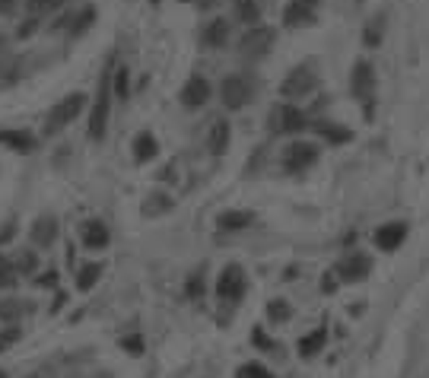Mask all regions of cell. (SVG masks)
Returning <instances> with one entry per match:
<instances>
[{
  "label": "cell",
  "instance_id": "ab89813d",
  "mask_svg": "<svg viewBox=\"0 0 429 378\" xmlns=\"http://www.w3.org/2000/svg\"><path fill=\"white\" fill-rule=\"evenodd\" d=\"M38 283H45V286H54V283H58V273H45V280H38Z\"/></svg>",
  "mask_w": 429,
  "mask_h": 378
},
{
  "label": "cell",
  "instance_id": "d6a6232c",
  "mask_svg": "<svg viewBox=\"0 0 429 378\" xmlns=\"http://www.w3.org/2000/svg\"><path fill=\"white\" fill-rule=\"evenodd\" d=\"M16 277H19V273H16L13 261H10V257H0V286H10Z\"/></svg>",
  "mask_w": 429,
  "mask_h": 378
},
{
  "label": "cell",
  "instance_id": "5bb4252c",
  "mask_svg": "<svg viewBox=\"0 0 429 378\" xmlns=\"http://www.w3.org/2000/svg\"><path fill=\"white\" fill-rule=\"evenodd\" d=\"M410 235V223L404 220H392V223H382V226L376 229V235H372V242H376L378 251H385V255H394V251L404 245V239Z\"/></svg>",
  "mask_w": 429,
  "mask_h": 378
},
{
  "label": "cell",
  "instance_id": "8d00e7d4",
  "mask_svg": "<svg viewBox=\"0 0 429 378\" xmlns=\"http://www.w3.org/2000/svg\"><path fill=\"white\" fill-rule=\"evenodd\" d=\"M0 315L7 318V321H13V318L19 315V305H13V302H3V305H0Z\"/></svg>",
  "mask_w": 429,
  "mask_h": 378
},
{
  "label": "cell",
  "instance_id": "b9f144b4",
  "mask_svg": "<svg viewBox=\"0 0 429 378\" xmlns=\"http://www.w3.org/2000/svg\"><path fill=\"white\" fill-rule=\"evenodd\" d=\"M150 3H162V0H150Z\"/></svg>",
  "mask_w": 429,
  "mask_h": 378
},
{
  "label": "cell",
  "instance_id": "74e56055",
  "mask_svg": "<svg viewBox=\"0 0 429 378\" xmlns=\"http://www.w3.org/2000/svg\"><path fill=\"white\" fill-rule=\"evenodd\" d=\"M321 289H324V293H334V289H337V280H334V270H328V273H324Z\"/></svg>",
  "mask_w": 429,
  "mask_h": 378
},
{
  "label": "cell",
  "instance_id": "7c38bea8",
  "mask_svg": "<svg viewBox=\"0 0 429 378\" xmlns=\"http://www.w3.org/2000/svg\"><path fill=\"white\" fill-rule=\"evenodd\" d=\"M318 7H321V0H286L280 23H283V29H305V26H315L318 23Z\"/></svg>",
  "mask_w": 429,
  "mask_h": 378
},
{
  "label": "cell",
  "instance_id": "7bdbcfd3",
  "mask_svg": "<svg viewBox=\"0 0 429 378\" xmlns=\"http://www.w3.org/2000/svg\"><path fill=\"white\" fill-rule=\"evenodd\" d=\"M29 378H42V375H29Z\"/></svg>",
  "mask_w": 429,
  "mask_h": 378
},
{
  "label": "cell",
  "instance_id": "7a4b0ae2",
  "mask_svg": "<svg viewBox=\"0 0 429 378\" xmlns=\"http://www.w3.org/2000/svg\"><path fill=\"white\" fill-rule=\"evenodd\" d=\"M309 124H312V112L296 105V102H283L280 98L267 112V130L274 137H299L309 130Z\"/></svg>",
  "mask_w": 429,
  "mask_h": 378
},
{
  "label": "cell",
  "instance_id": "83f0119b",
  "mask_svg": "<svg viewBox=\"0 0 429 378\" xmlns=\"http://www.w3.org/2000/svg\"><path fill=\"white\" fill-rule=\"evenodd\" d=\"M102 277V264H83L80 270H76V289H92L96 286V280Z\"/></svg>",
  "mask_w": 429,
  "mask_h": 378
},
{
  "label": "cell",
  "instance_id": "cb8c5ba5",
  "mask_svg": "<svg viewBox=\"0 0 429 378\" xmlns=\"http://www.w3.org/2000/svg\"><path fill=\"white\" fill-rule=\"evenodd\" d=\"M54 239H58V220H54V216H38L35 226H32V242L48 248Z\"/></svg>",
  "mask_w": 429,
  "mask_h": 378
},
{
  "label": "cell",
  "instance_id": "4316f807",
  "mask_svg": "<svg viewBox=\"0 0 429 378\" xmlns=\"http://www.w3.org/2000/svg\"><path fill=\"white\" fill-rule=\"evenodd\" d=\"M185 295H188L191 302H201L203 295H207V277H203V267H197L188 280H185Z\"/></svg>",
  "mask_w": 429,
  "mask_h": 378
},
{
  "label": "cell",
  "instance_id": "d4e9b609",
  "mask_svg": "<svg viewBox=\"0 0 429 378\" xmlns=\"http://www.w3.org/2000/svg\"><path fill=\"white\" fill-rule=\"evenodd\" d=\"M172 207H175V200L166 194V191H153V194H146L143 213H146V216H162V213H169Z\"/></svg>",
  "mask_w": 429,
  "mask_h": 378
},
{
  "label": "cell",
  "instance_id": "30bf717a",
  "mask_svg": "<svg viewBox=\"0 0 429 378\" xmlns=\"http://www.w3.org/2000/svg\"><path fill=\"white\" fill-rule=\"evenodd\" d=\"M83 105H86V92H70V96H64L58 105L48 112L45 134H58V130H64L70 121H76L80 112H83Z\"/></svg>",
  "mask_w": 429,
  "mask_h": 378
},
{
  "label": "cell",
  "instance_id": "8fae6325",
  "mask_svg": "<svg viewBox=\"0 0 429 378\" xmlns=\"http://www.w3.org/2000/svg\"><path fill=\"white\" fill-rule=\"evenodd\" d=\"M210 98H213V83L203 74H197V70L181 83V89H178V102H181V108H188V112L207 108Z\"/></svg>",
  "mask_w": 429,
  "mask_h": 378
},
{
  "label": "cell",
  "instance_id": "9a60e30c",
  "mask_svg": "<svg viewBox=\"0 0 429 378\" xmlns=\"http://www.w3.org/2000/svg\"><path fill=\"white\" fill-rule=\"evenodd\" d=\"M229 38H233V23H229L226 16H213L210 23H203L201 29V48H207V51H223V48L229 45Z\"/></svg>",
  "mask_w": 429,
  "mask_h": 378
},
{
  "label": "cell",
  "instance_id": "484cf974",
  "mask_svg": "<svg viewBox=\"0 0 429 378\" xmlns=\"http://www.w3.org/2000/svg\"><path fill=\"white\" fill-rule=\"evenodd\" d=\"M289 318H293V305H289V299H271V302H267V321H271V325H286V321H289Z\"/></svg>",
  "mask_w": 429,
  "mask_h": 378
},
{
  "label": "cell",
  "instance_id": "2e32d148",
  "mask_svg": "<svg viewBox=\"0 0 429 378\" xmlns=\"http://www.w3.org/2000/svg\"><path fill=\"white\" fill-rule=\"evenodd\" d=\"M203 144H207L210 156H223V153L229 150V144H233V128H229L226 118H213L207 134H203Z\"/></svg>",
  "mask_w": 429,
  "mask_h": 378
},
{
  "label": "cell",
  "instance_id": "7402d4cb",
  "mask_svg": "<svg viewBox=\"0 0 429 378\" xmlns=\"http://www.w3.org/2000/svg\"><path fill=\"white\" fill-rule=\"evenodd\" d=\"M0 144L13 153H32L38 140H35V134H29V130H0Z\"/></svg>",
  "mask_w": 429,
  "mask_h": 378
},
{
  "label": "cell",
  "instance_id": "4fadbf2b",
  "mask_svg": "<svg viewBox=\"0 0 429 378\" xmlns=\"http://www.w3.org/2000/svg\"><path fill=\"white\" fill-rule=\"evenodd\" d=\"M309 130L312 134L321 140V144H328V146H346V144H353V128H346V124H340V121H328V118H312V124H309Z\"/></svg>",
  "mask_w": 429,
  "mask_h": 378
},
{
  "label": "cell",
  "instance_id": "ffe728a7",
  "mask_svg": "<svg viewBox=\"0 0 429 378\" xmlns=\"http://www.w3.org/2000/svg\"><path fill=\"white\" fill-rule=\"evenodd\" d=\"M233 19L245 29H251V26L264 23V10L258 0H233Z\"/></svg>",
  "mask_w": 429,
  "mask_h": 378
},
{
  "label": "cell",
  "instance_id": "603a6c76",
  "mask_svg": "<svg viewBox=\"0 0 429 378\" xmlns=\"http://www.w3.org/2000/svg\"><path fill=\"white\" fill-rule=\"evenodd\" d=\"M324 343H328V327H315V331H309L305 337H299V356L302 359H312V356H318L324 350Z\"/></svg>",
  "mask_w": 429,
  "mask_h": 378
},
{
  "label": "cell",
  "instance_id": "9c48e42d",
  "mask_svg": "<svg viewBox=\"0 0 429 378\" xmlns=\"http://www.w3.org/2000/svg\"><path fill=\"white\" fill-rule=\"evenodd\" d=\"M372 267H376V261H372L369 251L353 248V251H346V255L337 261L334 277H340V283H362V280H369Z\"/></svg>",
  "mask_w": 429,
  "mask_h": 378
},
{
  "label": "cell",
  "instance_id": "ee69618b",
  "mask_svg": "<svg viewBox=\"0 0 429 378\" xmlns=\"http://www.w3.org/2000/svg\"><path fill=\"white\" fill-rule=\"evenodd\" d=\"M0 378H3V372H0Z\"/></svg>",
  "mask_w": 429,
  "mask_h": 378
},
{
  "label": "cell",
  "instance_id": "8992f818",
  "mask_svg": "<svg viewBox=\"0 0 429 378\" xmlns=\"http://www.w3.org/2000/svg\"><path fill=\"white\" fill-rule=\"evenodd\" d=\"M318 159H321V144L305 140V137H293L283 146V153H280V169L286 175H302V172H309V169H315Z\"/></svg>",
  "mask_w": 429,
  "mask_h": 378
},
{
  "label": "cell",
  "instance_id": "4dcf8cb0",
  "mask_svg": "<svg viewBox=\"0 0 429 378\" xmlns=\"http://www.w3.org/2000/svg\"><path fill=\"white\" fill-rule=\"evenodd\" d=\"M92 19H96V10L86 7L83 13H80V16L74 19V26H70V35H80V32H86V29L92 26Z\"/></svg>",
  "mask_w": 429,
  "mask_h": 378
},
{
  "label": "cell",
  "instance_id": "ba28073f",
  "mask_svg": "<svg viewBox=\"0 0 429 378\" xmlns=\"http://www.w3.org/2000/svg\"><path fill=\"white\" fill-rule=\"evenodd\" d=\"M108 114H112V70L102 74L99 80V92L92 98V114H90V140H102L108 130Z\"/></svg>",
  "mask_w": 429,
  "mask_h": 378
},
{
  "label": "cell",
  "instance_id": "f546056e",
  "mask_svg": "<svg viewBox=\"0 0 429 378\" xmlns=\"http://www.w3.org/2000/svg\"><path fill=\"white\" fill-rule=\"evenodd\" d=\"M239 378H274V372L261 363H245L239 369Z\"/></svg>",
  "mask_w": 429,
  "mask_h": 378
},
{
  "label": "cell",
  "instance_id": "6da1fadb",
  "mask_svg": "<svg viewBox=\"0 0 429 378\" xmlns=\"http://www.w3.org/2000/svg\"><path fill=\"white\" fill-rule=\"evenodd\" d=\"M318 86H321V64H318V58H302V61H296L283 74L277 92L283 102H296L299 105L302 98L315 96Z\"/></svg>",
  "mask_w": 429,
  "mask_h": 378
},
{
  "label": "cell",
  "instance_id": "e575fe53",
  "mask_svg": "<svg viewBox=\"0 0 429 378\" xmlns=\"http://www.w3.org/2000/svg\"><path fill=\"white\" fill-rule=\"evenodd\" d=\"M29 3L32 13H51V10H58L64 0H26Z\"/></svg>",
  "mask_w": 429,
  "mask_h": 378
},
{
  "label": "cell",
  "instance_id": "f35d334b",
  "mask_svg": "<svg viewBox=\"0 0 429 378\" xmlns=\"http://www.w3.org/2000/svg\"><path fill=\"white\" fill-rule=\"evenodd\" d=\"M16 337H19V331H16V327H13V331H7V334H0V350L10 347V343H13Z\"/></svg>",
  "mask_w": 429,
  "mask_h": 378
},
{
  "label": "cell",
  "instance_id": "1f68e13d",
  "mask_svg": "<svg viewBox=\"0 0 429 378\" xmlns=\"http://www.w3.org/2000/svg\"><path fill=\"white\" fill-rule=\"evenodd\" d=\"M128 67H118V74H115V96L118 98H128L131 96V86H128Z\"/></svg>",
  "mask_w": 429,
  "mask_h": 378
},
{
  "label": "cell",
  "instance_id": "44dd1931",
  "mask_svg": "<svg viewBox=\"0 0 429 378\" xmlns=\"http://www.w3.org/2000/svg\"><path fill=\"white\" fill-rule=\"evenodd\" d=\"M134 162L137 166H146V162H153V159L159 156V140L153 130H140V134L134 137Z\"/></svg>",
  "mask_w": 429,
  "mask_h": 378
},
{
  "label": "cell",
  "instance_id": "e0dca14e",
  "mask_svg": "<svg viewBox=\"0 0 429 378\" xmlns=\"http://www.w3.org/2000/svg\"><path fill=\"white\" fill-rule=\"evenodd\" d=\"M385 23H388L385 10H376V13H372L369 19H366V26H362V32H360L362 48H369V51L382 48V42H385Z\"/></svg>",
  "mask_w": 429,
  "mask_h": 378
},
{
  "label": "cell",
  "instance_id": "3957f363",
  "mask_svg": "<svg viewBox=\"0 0 429 378\" xmlns=\"http://www.w3.org/2000/svg\"><path fill=\"white\" fill-rule=\"evenodd\" d=\"M277 35L280 29L271 23H261V26H251L239 35L235 42V54H239L245 64H261L264 58H271L274 45H277Z\"/></svg>",
  "mask_w": 429,
  "mask_h": 378
},
{
  "label": "cell",
  "instance_id": "d590c367",
  "mask_svg": "<svg viewBox=\"0 0 429 378\" xmlns=\"http://www.w3.org/2000/svg\"><path fill=\"white\" fill-rule=\"evenodd\" d=\"M121 347L128 350L131 356H140L143 353V337H140V334H134V337H124V341H121Z\"/></svg>",
  "mask_w": 429,
  "mask_h": 378
},
{
  "label": "cell",
  "instance_id": "d6986e66",
  "mask_svg": "<svg viewBox=\"0 0 429 378\" xmlns=\"http://www.w3.org/2000/svg\"><path fill=\"white\" fill-rule=\"evenodd\" d=\"M80 239H83V245L90 251H102L112 242V232H108V226L102 220H86L83 229H80Z\"/></svg>",
  "mask_w": 429,
  "mask_h": 378
},
{
  "label": "cell",
  "instance_id": "52a82bcc",
  "mask_svg": "<svg viewBox=\"0 0 429 378\" xmlns=\"http://www.w3.org/2000/svg\"><path fill=\"white\" fill-rule=\"evenodd\" d=\"M245 293H249V273H245V267L242 264H226L223 270H219L217 277V299L223 305H239L242 299H245Z\"/></svg>",
  "mask_w": 429,
  "mask_h": 378
},
{
  "label": "cell",
  "instance_id": "836d02e7",
  "mask_svg": "<svg viewBox=\"0 0 429 378\" xmlns=\"http://www.w3.org/2000/svg\"><path fill=\"white\" fill-rule=\"evenodd\" d=\"M13 267H16V273H32L35 270V255H32V251H23V255L13 261Z\"/></svg>",
  "mask_w": 429,
  "mask_h": 378
},
{
  "label": "cell",
  "instance_id": "277c9868",
  "mask_svg": "<svg viewBox=\"0 0 429 378\" xmlns=\"http://www.w3.org/2000/svg\"><path fill=\"white\" fill-rule=\"evenodd\" d=\"M258 92V76L249 74V70H235V74H226L217 86V98L223 102L226 112H242L249 105Z\"/></svg>",
  "mask_w": 429,
  "mask_h": 378
},
{
  "label": "cell",
  "instance_id": "5b68a950",
  "mask_svg": "<svg viewBox=\"0 0 429 378\" xmlns=\"http://www.w3.org/2000/svg\"><path fill=\"white\" fill-rule=\"evenodd\" d=\"M350 96L366 105V118H372V108H376V92H378V74H376V64L369 58H356L350 64Z\"/></svg>",
  "mask_w": 429,
  "mask_h": 378
},
{
  "label": "cell",
  "instance_id": "ac0fdd59",
  "mask_svg": "<svg viewBox=\"0 0 429 378\" xmlns=\"http://www.w3.org/2000/svg\"><path fill=\"white\" fill-rule=\"evenodd\" d=\"M258 223V213L255 210H223L217 216V229L219 232H242Z\"/></svg>",
  "mask_w": 429,
  "mask_h": 378
},
{
  "label": "cell",
  "instance_id": "f1b7e54d",
  "mask_svg": "<svg viewBox=\"0 0 429 378\" xmlns=\"http://www.w3.org/2000/svg\"><path fill=\"white\" fill-rule=\"evenodd\" d=\"M251 343L258 347V353H274L277 350V343L271 341V334H267V327H251Z\"/></svg>",
  "mask_w": 429,
  "mask_h": 378
},
{
  "label": "cell",
  "instance_id": "60d3db41",
  "mask_svg": "<svg viewBox=\"0 0 429 378\" xmlns=\"http://www.w3.org/2000/svg\"><path fill=\"white\" fill-rule=\"evenodd\" d=\"M178 3H197V0H178Z\"/></svg>",
  "mask_w": 429,
  "mask_h": 378
}]
</instances>
